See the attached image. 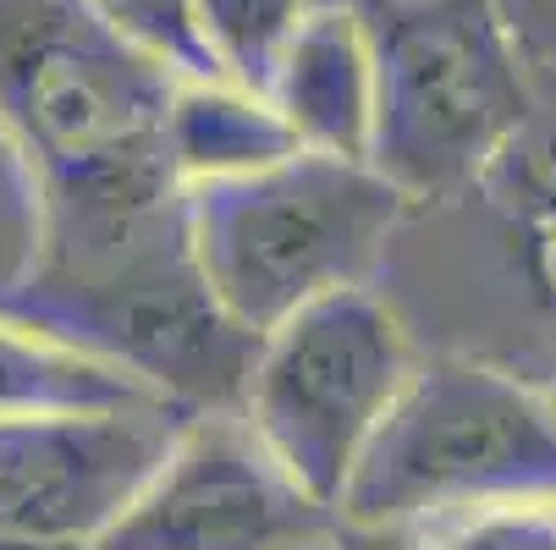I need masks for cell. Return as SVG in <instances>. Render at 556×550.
I'll list each match as a JSON object with an SVG mask.
<instances>
[{
  "label": "cell",
  "mask_w": 556,
  "mask_h": 550,
  "mask_svg": "<svg viewBox=\"0 0 556 550\" xmlns=\"http://www.w3.org/2000/svg\"><path fill=\"white\" fill-rule=\"evenodd\" d=\"M182 72L94 0H0V143L34 193V248H89L182 199Z\"/></svg>",
  "instance_id": "obj_1"
},
{
  "label": "cell",
  "mask_w": 556,
  "mask_h": 550,
  "mask_svg": "<svg viewBox=\"0 0 556 550\" xmlns=\"http://www.w3.org/2000/svg\"><path fill=\"white\" fill-rule=\"evenodd\" d=\"M0 314L143 380L188 413L243 408L265 342L210 286L188 231V188L105 243L34 248L0 281Z\"/></svg>",
  "instance_id": "obj_2"
},
{
  "label": "cell",
  "mask_w": 556,
  "mask_h": 550,
  "mask_svg": "<svg viewBox=\"0 0 556 550\" xmlns=\"http://www.w3.org/2000/svg\"><path fill=\"white\" fill-rule=\"evenodd\" d=\"M375 50L369 166L419 199L485 182L534 111V72L496 0H358Z\"/></svg>",
  "instance_id": "obj_3"
},
{
  "label": "cell",
  "mask_w": 556,
  "mask_h": 550,
  "mask_svg": "<svg viewBox=\"0 0 556 550\" xmlns=\"http://www.w3.org/2000/svg\"><path fill=\"white\" fill-rule=\"evenodd\" d=\"M408 209L369 161L292 149L243 177L188 188V231L220 303L249 331H276L303 303L358 286Z\"/></svg>",
  "instance_id": "obj_4"
},
{
  "label": "cell",
  "mask_w": 556,
  "mask_h": 550,
  "mask_svg": "<svg viewBox=\"0 0 556 550\" xmlns=\"http://www.w3.org/2000/svg\"><path fill=\"white\" fill-rule=\"evenodd\" d=\"M534 496H556V391L473 358H419L353 468L342 523L414 528Z\"/></svg>",
  "instance_id": "obj_5"
},
{
  "label": "cell",
  "mask_w": 556,
  "mask_h": 550,
  "mask_svg": "<svg viewBox=\"0 0 556 550\" xmlns=\"http://www.w3.org/2000/svg\"><path fill=\"white\" fill-rule=\"evenodd\" d=\"M419 369L414 336L358 281L265 331L243 419L308 496L342 512L348 479Z\"/></svg>",
  "instance_id": "obj_6"
},
{
  "label": "cell",
  "mask_w": 556,
  "mask_h": 550,
  "mask_svg": "<svg viewBox=\"0 0 556 550\" xmlns=\"http://www.w3.org/2000/svg\"><path fill=\"white\" fill-rule=\"evenodd\" d=\"M342 523L254 435L243 408L193 413L94 550H314Z\"/></svg>",
  "instance_id": "obj_7"
},
{
  "label": "cell",
  "mask_w": 556,
  "mask_h": 550,
  "mask_svg": "<svg viewBox=\"0 0 556 550\" xmlns=\"http://www.w3.org/2000/svg\"><path fill=\"white\" fill-rule=\"evenodd\" d=\"M188 419L177 402L0 413V534L94 545L172 457Z\"/></svg>",
  "instance_id": "obj_8"
},
{
  "label": "cell",
  "mask_w": 556,
  "mask_h": 550,
  "mask_svg": "<svg viewBox=\"0 0 556 550\" xmlns=\"http://www.w3.org/2000/svg\"><path fill=\"white\" fill-rule=\"evenodd\" d=\"M303 149L369 161L375 132V50L358 7H308L287 39L270 94Z\"/></svg>",
  "instance_id": "obj_9"
},
{
  "label": "cell",
  "mask_w": 556,
  "mask_h": 550,
  "mask_svg": "<svg viewBox=\"0 0 556 550\" xmlns=\"http://www.w3.org/2000/svg\"><path fill=\"white\" fill-rule=\"evenodd\" d=\"M292 149L303 143L265 94L231 77H182L172 105V154L182 188L260 171L270 161H287Z\"/></svg>",
  "instance_id": "obj_10"
},
{
  "label": "cell",
  "mask_w": 556,
  "mask_h": 550,
  "mask_svg": "<svg viewBox=\"0 0 556 550\" xmlns=\"http://www.w3.org/2000/svg\"><path fill=\"white\" fill-rule=\"evenodd\" d=\"M166 402L143 380L0 314V413H111Z\"/></svg>",
  "instance_id": "obj_11"
},
{
  "label": "cell",
  "mask_w": 556,
  "mask_h": 550,
  "mask_svg": "<svg viewBox=\"0 0 556 550\" xmlns=\"http://www.w3.org/2000/svg\"><path fill=\"white\" fill-rule=\"evenodd\" d=\"M303 17L308 0H199V23L220 72L254 94H270L276 61Z\"/></svg>",
  "instance_id": "obj_12"
},
{
  "label": "cell",
  "mask_w": 556,
  "mask_h": 550,
  "mask_svg": "<svg viewBox=\"0 0 556 550\" xmlns=\"http://www.w3.org/2000/svg\"><path fill=\"white\" fill-rule=\"evenodd\" d=\"M414 550H556V496L425 517L414 523Z\"/></svg>",
  "instance_id": "obj_13"
},
{
  "label": "cell",
  "mask_w": 556,
  "mask_h": 550,
  "mask_svg": "<svg viewBox=\"0 0 556 550\" xmlns=\"http://www.w3.org/2000/svg\"><path fill=\"white\" fill-rule=\"evenodd\" d=\"M94 7L149 55H161L182 77H226L204 23H199V0H94Z\"/></svg>",
  "instance_id": "obj_14"
},
{
  "label": "cell",
  "mask_w": 556,
  "mask_h": 550,
  "mask_svg": "<svg viewBox=\"0 0 556 550\" xmlns=\"http://www.w3.org/2000/svg\"><path fill=\"white\" fill-rule=\"evenodd\" d=\"M0 550H94L84 539H28V534H0Z\"/></svg>",
  "instance_id": "obj_15"
},
{
  "label": "cell",
  "mask_w": 556,
  "mask_h": 550,
  "mask_svg": "<svg viewBox=\"0 0 556 550\" xmlns=\"http://www.w3.org/2000/svg\"><path fill=\"white\" fill-rule=\"evenodd\" d=\"M551 391H556V385H551Z\"/></svg>",
  "instance_id": "obj_16"
}]
</instances>
